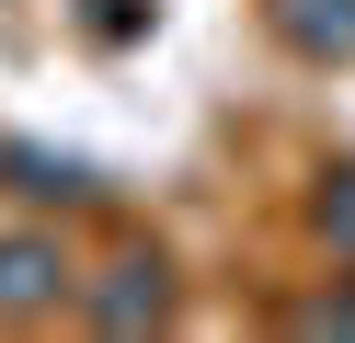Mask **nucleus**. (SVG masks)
Listing matches in <instances>:
<instances>
[{"label": "nucleus", "instance_id": "obj_1", "mask_svg": "<svg viewBox=\"0 0 355 343\" xmlns=\"http://www.w3.org/2000/svg\"><path fill=\"white\" fill-rule=\"evenodd\" d=\"M58 286H69L58 240H0V320H35V309H58Z\"/></svg>", "mask_w": 355, "mask_h": 343}, {"label": "nucleus", "instance_id": "obj_2", "mask_svg": "<svg viewBox=\"0 0 355 343\" xmlns=\"http://www.w3.org/2000/svg\"><path fill=\"white\" fill-rule=\"evenodd\" d=\"M286 46H309V58H344L355 46V0H275Z\"/></svg>", "mask_w": 355, "mask_h": 343}, {"label": "nucleus", "instance_id": "obj_3", "mask_svg": "<svg viewBox=\"0 0 355 343\" xmlns=\"http://www.w3.org/2000/svg\"><path fill=\"white\" fill-rule=\"evenodd\" d=\"M12 172H24V195H69V206H92V195H115V183H103L92 160H58V149H12Z\"/></svg>", "mask_w": 355, "mask_h": 343}, {"label": "nucleus", "instance_id": "obj_5", "mask_svg": "<svg viewBox=\"0 0 355 343\" xmlns=\"http://www.w3.org/2000/svg\"><path fill=\"white\" fill-rule=\"evenodd\" d=\"M321 218H332V240H355V172H344V195H332Z\"/></svg>", "mask_w": 355, "mask_h": 343}, {"label": "nucleus", "instance_id": "obj_4", "mask_svg": "<svg viewBox=\"0 0 355 343\" xmlns=\"http://www.w3.org/2000/svg\"><path fill=\"white\" fill-rule=\"evenodd\" d=\"M103 332H138V320H161V263H115V286L92 297Z\"/></svg>", "mask_w": 355, "mask_h": 343}]
</instances>
